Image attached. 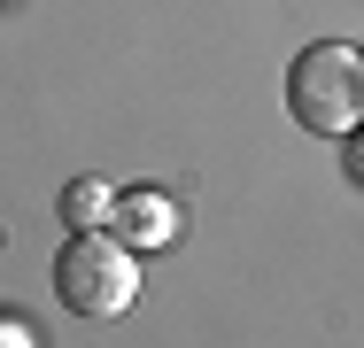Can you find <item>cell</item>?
<instances>
[{"instance_id":"obj_3","label":"cell","mask_w":364,"mask_h":348,"mask_svg":"<svg viewBox=\"0 0 364 348\" xmlns=\"http://www.w3.org/2000/svg\"><path fill=\"white\" fill-rule=\"evenodd\" d=\"M117 232H124L132 248L178 240V209H171V194H117Z\"/></svg>"},{"instance_id":"obj_4","label":"cell","mask_w":364,"mask_h":348,"mask_svg":"<svg viewBox=\"0 0 364 348\" xmlns=\"http://www.w3.org/2000/svg\"><path fill=\"white\" fill-rule=\"evenodd\" d=\"M109 209H117V194H109V186H101V178H77L70 194H63V224H101V217H109Z\"/></svg>"},{"instance_id":"obj_2","label":"cell","mask_w":364,"mask_h":348,"mask_svg":"<svg viewBox=\"0 0 364 348\" xmlns=\"http://www.w3.org/2000/svg\"><path fill=\"white\" fill-rule=\"evenodd\" d=\"M140 294V263H132V240L101 232V224H77L70 240L55 248V302L70 317H124Z\"/></svg>"},{"instance_id":"obj_5","label":"cell","mask_w":364,"mask_h":348,"mask_svg":"<svg viewBox=\"0 0 364 348\" xmlns=\"http://www.w3.org/2000/svg\"><path fill=\"white\" fill-rule=\"evenodd\" d=\"M39 333H31V317L23 310H0V348H31Z\"/></svg>"},{"instance_id":"obj_1","label":"cell","mask_w":364,"mask_h":348,"mask_svg":"<svg viewBox=\"0 0 364 348\" xmlns=\"http://www.w3.org/2000/svg\"><path fill=\"white\" fill-rule=\"evenodd\" d=\"M287 116L318 139L364 132V55L349 39H310L287 62Z\"/></svg>"}]
</instances>
